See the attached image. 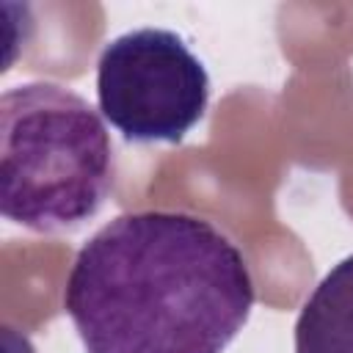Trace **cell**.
I'll use <instances>...</instances> for the list:
<instances>
[{
    "mask_svg": "<svg viewBox=\"0 0 353 353\" xmlns=\"http://www.w3.org/2000/svg\"><path fill=\"white\" fill-rule=\"evenodd\" d=\"M97 99L127 141L179 143L207 110L210 77L176 33L138 28L102 47Z\"/></svg>",
    "mask_w": 353,
    "mask_h": 353,
    "instance_id": "cell-3",
    "label": "cell"
},
{
    "mask_svg": "<svg viewBox=\"0 0 353 353\" xmlns=\"http://www.w3.org/2000/svg\"><path fill=\"white\" fill-rule=\"evenodd\" d=\"M295 353H353V254L306 298L295 320Z\"/></svg>",
    "mask_w": 353,
    "mask_h": 353,
    "instance_id": "cell-4",
    "label": "cell"
},
{
    "mask_svg": "<svg viewBox=\"0 0 353 353\" xmlns=\"http://www.w3.org/2000/svg\"><path fill=\"white\" fill-rule=\"evenodd\" d=\"M254 306L243 251L210 221L143 210L74 256L63 309L88 353H223Z\"/></svg>",
    "mask_w": 353,
    "mask_h": 353,
    "instance_id": "cell-1",
    "label": "cell"
},
{
    "mask_svg": "<svg viewBox=\"0 0 353 353\" xmlns=\"http://www.w3.org/2000/svg\"><path fill=\"white\" fill-rule=\"evenodd\" d=\"M113 188V143L102 116L55 83L0 97V212L33 232L94 218Z\"/></svg>",
    "mask_w": 353,
    "mask_h": 353,
    "instance_id": "cell-2",
    "label": "cell"
}]
</instances>
